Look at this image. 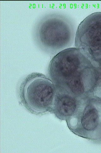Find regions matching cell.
Segmentation results:
<instances>
[{
	"label": "cell",
	"mask_w": 101,
	"mask_h": 153,
	"mask_svg": "<svg viewBox=\"0 0 101 153\" xmlns=\"http://www.w3.org/2000/svg\"><path fill=\"white\" fill-rule=\"evenodd\" d=\"M55 93L52 81L38 73L27 75L22 80L18 91L22 106L28 111L37 115L52 112Z\"/></svg>",
	"instance_id": "3957f363"
},
{
	"label": "cell",
	"mask_w": 101,
	"mask_h": 153,
	"mask_svg": "<svg viewBox=\"0 0 101 153\" xmlns=\"http://www.w3.org/2000/svg\"><path fill=\"white\" fill-rule=\"evenodd\" d=\"M66 121L75 134L101 142V98L91 96L81 99L78 109Z\"/></svg>",
	"instance_id": "277c9868"
},
{
	"label": "cell",
	"mask_w": 101,
	"mask_h": 153,
	"mask_svg": "<svg viewBox=\"0 0 101 153\" xmlns=\"http://www.w3.org/2000/svg\"><path fill=\"white\" fill-rule=\"evenodd\" d=\"M48 74L56 90L79 99L93 95L99 77L98 69L76 48L55 55L49 63Z\"/></svg>",
	"instance_id": "6da1fadb"
},
{
	"label": "cell",
	"mask_w": 101,
	"mask_h": 153,
	"mask_svg": "<svg viewBox=\"0 0 101 153\" xmlns=\"http://www.w3.org/2000/svg\"><path fill=\"white\" fill-rule=\"evenodd\" d=\"M75 44L95 68H101V12L90 14L80 23Z\"/></svg>",
	"instance_id": "5b68a950"
},
{
	"label": "cell",
	"mask_w": 101,
	"mask_h": 153,
	"mask_svg": "<svg viewBox=\"0 0 101 153\" xmlns=\"http://www.w3.org/2000/svg\"><path fill=\"white\" fill-rule=\"evenodd\" d=\"M81 99L69 93L56 89L52 112L61 120H66L78 109Z\"/></svg>",
	"instance_id": "8992f818"
},
{
	"label": "cell",
	"mask_w": 101,
	"mask_h": 153,
	"mask_svg": "<svg viewBox=\"0 0 101 153\" xmlns=\"http://www.w3.org/2000/svg\"><path fill=\"white\" fill-rule=\"evenodd\" d=\"M33 35L38 47L52 55L70 48L75 41L76 34L73 24L68 18L60 14H51L37 22Z\"/></svg>",
	"instance_id": "7a4b0ae2"
}]
</instances>
